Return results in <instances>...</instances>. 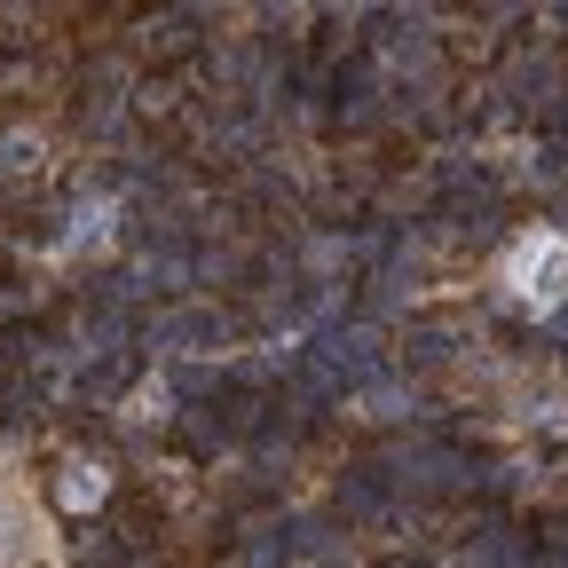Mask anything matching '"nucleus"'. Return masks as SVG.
Masks as SVG:
<instances>
[{"instance_id": "nucleus-3", "label": "nucleus", "mask_w": 568, "mask_h": 568, "mask_svg": "<svg viewBox=\"0 0 568 568\" xmlns=\"http://www.w3.org/2000/svg\"><path fill=\"white\" fill-rule=\"evenodd\" d=\"M103 237H111V197H88V205H80V230L63 237V253H95Z\"/></svg>"}, {"instance_id": "nucleus-1", "label": "nucleus", "mask_w": 568, "mask_h": 568, "mask_svg": "<svg viewBox=\"0 0 568 568\" xmlns=\"http://www.w3.org/2000/svg\"><path fill=\"white\" fill-rule=\"evenodd\" d=\"M497 284H506V293L521 301V308H560L568 301V237L560 230H529L506 261H497Z\"/></svg>"}, {"instance_id": "nucleus-2", "label": "nucleus", "mask_w": 568, "mask_h": 568, "mask_svg": "<svg viewBox=\"0 0 568 568\" xmlns=\"http://www.w3.org/2000/svg\"><path fill=\"white\" fill-rule=\"evenodd\" d=\"M103 489H111V474H103L95 458H71V466L55 474V497H63L71 514H88V506H103Z\"/></svg>"}]
</instances>
